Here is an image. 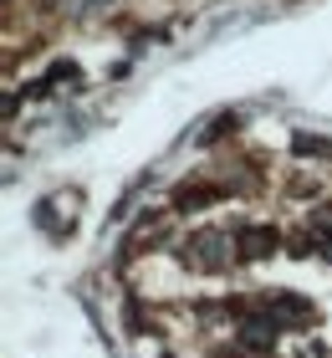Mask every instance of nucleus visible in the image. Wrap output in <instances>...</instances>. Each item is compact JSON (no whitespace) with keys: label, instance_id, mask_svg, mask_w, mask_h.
Wrapping results in <instances>:
<instances>
[{"label":"nucleus","instance_id":"obj_1","mask_svg":"<svg viewBox=\"0 0 332 358\" xmlns=\"http://www.w3.org/2000/svg\"><path fill=\"white\" fill-rule=\"evenodd\" d=\"M174 262L185 271H199V276H225L230 266L240 262V256H236V236H230V225L199 220V225H189V231L179 236Z\"/></svg>","mask_w":332,"mask_h":358},{"label":"nucleus","instance_id":"obj_3","mask_svg":"<svg viewBox=\"0 0 332 358\" xmlns=\"http://www.w3.org/2000/svg\"><path fill=\"white\" fill-rule=\"evenodd\" d=\"M230 236H236L240 262H271V256L287 251V231L271 220H230Z\"/></svg>","mask_w":332,"mask_h":358},{"label":"nucleus","instance_id":"obj_2","mask_svg":"<svg viewBox=\"0 0 332 358\" xmlns=\"http://www.w3.org/2000/svg\"><path fill=\"white\" fill-rule=\"evenodd\" d=\"M225 200H236V189H230L220 174H194V179H179V185L169 189V210H174L179 220L205 215V210L225 205Z\"/></svg>","mask_w":332,"mask_h":358}]
</instances>
